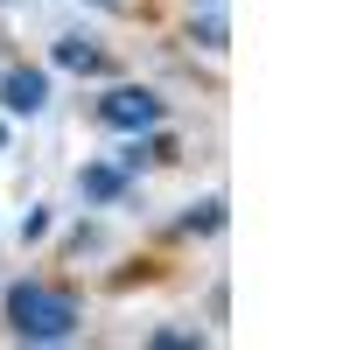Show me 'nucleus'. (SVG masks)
<instances>
[{
	"instance_id": "obj_1",
	"label": "nucleus",
	"mask_w": 350,
	"mask_h": 350,
	"mask_svg": "<svg viewBox=\"0 0 350 350\" xmlns=\"http://www.w3.org/2000/svg\"><path fill=\"white\" fill-rule=\"evenodd\" d=\"M8 329L21 343H64V336H77V301L64 287L21 280V287H8Z\"/></svg>"
},
{
	"instance_id": "obj_2",
	"label": "nucleus",
	"mask_w": 350,
	"mask_h": 350,
	"mask_svg": "<svg viewBox=\"0 0 350 350\" xmlns=\"http://www.w3.org/2000/svg\"><path fill=\"white\" fill-rule=\"evenodd\" d=\"M98 120L112 133H154L161 126V98L148 92V84H112V92L98 98Z\"/></svg>"
},
{
	"instance_id": "obj_3",
	"label": "nucleus",
	"mask_w": 350,
	"mask_h": 350,
	"mask_svg": "<svg viewBox=\"0 0 350 350\" xmlns=\"http://www.w3.org/2000/svg\"><path fill=\"white\" fill-rule=\"evenodd\" d=\"M0 105L8 112H42L49 105V77L42 70H8L0 77Z\"/></svg>"
},
{
	"instance_id": "obj_4",
	"label": "nucleus",
	"mask_w": 350,
	"mask_h": 350,
	"mask_svg": "<svg viewBox=\"0 0 350 350\" xmlns=\"http://www.w3.org/2000/svg\"><path fill=\"white\" fill-rule=\"evenodd\" d=\"M84 196H92V203L126 196V168H84Z\"/></svg>"
},
{
	"instance_id": "obj_5",
	"label": "nucleus",
	"mask_w": 350,
	"mask_h": 350,
	"mask_svg": "<svg viewBox=\"0 0 350 350\" xmlns=\"http://www.w3.org/2000/svg\"><path fill=\"white\" fill-rule=\"evenodd\" d=\"M56 64H64V70H98L105 56H98L92 42H84V36H64V42H56Z\"/></svg>"
},
{
	"instance_id": "obj_6",
	"label": "nucleus",
	"mask_w": 350,
	"mask_h": 350,
	"mask_svg": "<svg viewBox=\"0 0 350 350\" xmlns=\"http://www.w3.org/2000/svg\"><path fill=\"white\" fill-rule=\"evenodd\" d=\"M217 224H224V203H217V196H211V203H196V211L183 217V231H217Z\"/></svg>"
},
{
	"instance_id": "obj_7",
	"label": "nucleus",
	"mask_w": 350,
	"mask_h": 350,
	"mask_svg": "<svg viewBox=\"0 0 350 350\" xmlns=\"http://www.w3.org/2000/svg\"><path fill=\"white\" fill-rule=\"evenodd\" d=\"M148 343H154V350H203V336H196V329H154Z\"/></svg>"
},
{
	"instance_id": "obj_8",
	"label": "nucleus",
	"mask_w": 350,
	"mask_h": 350,
	"mask_svg": "<svg viewBox=\"0 0 350 350\" xmlns=\"http://www.w3.org/2000/svg\"><path fill=\"white\" fill-rule=\"evenodd\" d=\"M196 42H203V49H224V14H217V8L203 14V28H196Z\"/></svg>"
},
{
	"instance_id": "obj_9",
	"label": "nucleus",
	"mask_w": 350,
	"mask_h": 350,
	"mask_svg": "<svg viewBox=\"0 0 350 350\" xmlns=\"http://www.w3.org/2000/svg\"><path fill=\"white\" fill-rule=\"evenodd\" d=\"M0 148H8V126H0Z\"/></svg>"
},
{
	"instance_id": "obj_10",
	"label": "nucleus",
	"mask_w": 350,
	"mask_h": 350,
	"mask_svg": "<svg viewBox=\"0 0 350 350\" xmlns=\"http://www.w3.org/2000/svg\"><path fill=\"white\" fill-rule=\"evenodd\" d=\"M203 8H217V0H203Z\"/></svg>"
}]
</instances>
